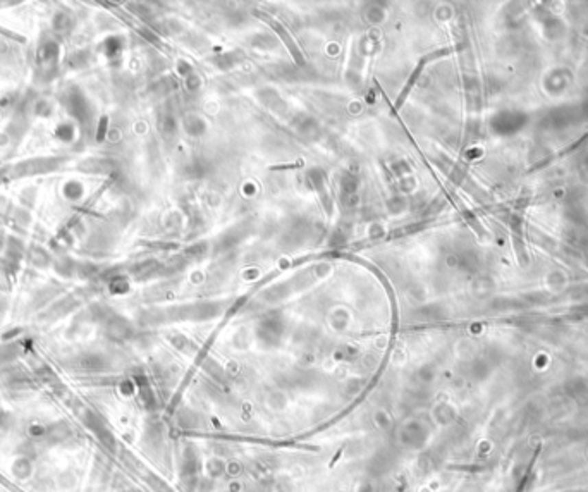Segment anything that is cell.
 <instances>
[{"mask_svg":"<svg viewBox=\"0 0 588 492\" xmlns=\"http://www.w3.org/2000/svg\"><path fill=\"white\" fill-rule=\"evenodd\" d=\"M423 437L425 434L421 432L418 423H410V425L404 427L403 432H401V441H403V444H406L408 447H413V446H418V444H421Z\"/></svg>","mask_w":588,"mask_h":492,"instance_id":"6da1fadb","label":"cell"},{"mask_svg":"<svg viewBox=\"0 0 588 492\" xmlns=\"http://www.w3.org/2000/svg\"><path fill=\"white\" fill-rule=\"evenodd\" d=\"M30 470H32V467H30V461L26 460V458H19V460L14 463V468H12L14 475L19 478L28 477Z\"/></svg>","mask_w":588,"mask_h":492,"instance_id":"7a4b0ae2","label":"cell"}]
</instances>
